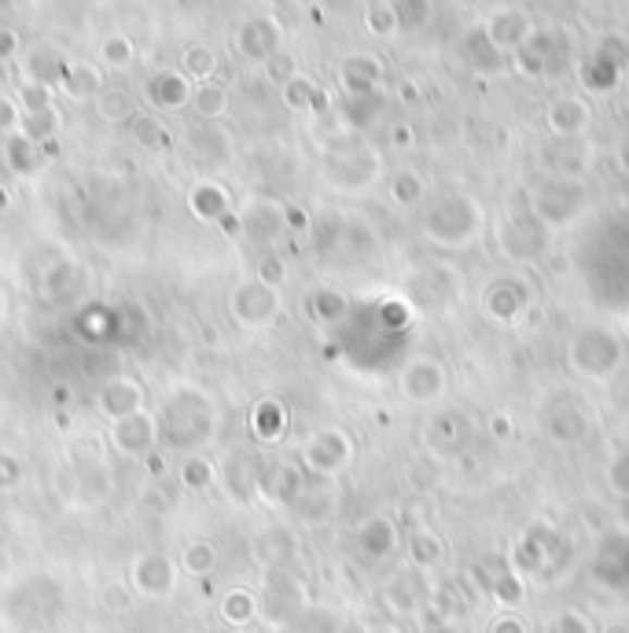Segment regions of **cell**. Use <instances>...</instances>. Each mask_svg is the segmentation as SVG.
I'll return each mask as SVG.
<instances>
[{
	"label": "cell",
	"instance_id": "2e32d148",
	"mask_svg": "<svg viewBox=\"0 0 629 633\" xmlns=\"http://www.w3.org/2000/svg\"><path fill=\"white\" fill-rule=\"evenodd\" d=\"M239 232H247L255 240H276L284 232V207L280 203H250L239 214Z\"/></svg>",
	"mask_w": 629,
	"mask_h": 633
},
{
	"label": "cell",
	"instance_id": "5bb4252c",
	"mask_svg": "<svg viewBox=\"0 0 629 633\" xmlns=\"http://www.w3.org/2000/svg\"><path fill=\"white\" fill-rule=\"evenodd\" d=\"M258 490H261V498H269L273 504L298 501V494H303V479H298V467L292 461L269 464L266 472H258Z\"/></svg>",
	"mask_w": 629,
	"mask_h": 633
},
{
	"label": "cell",
	"instance_id": "52a82bcc",
	"mask_svg": "<svg viewBox=\"0 0 629 633\" xmlns=\"http://www.w3.org/2000/svg\"><path fill=\"white\" fill-rule=\"evenodd\" d=\"M177 579H181V568L177 560L166 557V552H144V557L133 560V571H130V582L140 597L148 600H162L177 589Z\"/></svg>",
	"mask_w": 629,
	"mask_h": 633
},
{
	"label": "cell",
	"instance_id": "f546056e",
	"mask_svg": "<svg viewBox=\"0 0 629 633\" xmlns=\"http://www.w3.org/2000/svg\"><path fill=\"white\" fill-rule=\"evenodd\" d=\"M177 483H181V490H188V494L207 490V486L214 483V464H210L207 457L192 453L188 461H181L177 467Z\"/></svg>",
	"mask_w": 629,
	"mask_h": 633
},
{
	"label": "cell",
	"instance_id": "8fae6325",
	"mask_svg": "<svg viewBox=\"0 0 629 633\" xmlns=\"http://www.w3.org/2000/svg\"><path fill=\"white\" fill-rule=\"evenodd\" d=\"M527 306H530V295L519 280H497V284L482 295V309H486L493 320H501V325L519 320L522 314H527Z\"/></svg>",
	"mask_w": 629,
	"mask_h": 633
},
{
	"label": "cell",
	"instance_id": "7dc6e473",
	"mask_svg": "<svg viewBox=\"0 0 629 633\" xmlns=\"http://www.w3.org/2000/svg\"><path fill=\"white\" fill-rule=\"evenodd\" d=\"M218 226H221V232H225V236H239V214H225V218H221Z\"/></svg>",
	"mask_w": 629,
	"mask_h": 633
},
{
	"label": "cell",
	"instance_id": "d590c367",
	"mask_svg": "<svg viewBox=\"0 0 629 633\" xmlns=\"http://www.w3.org/2000/svg\"><path fill=\"white\" fill-rule=\"evenodd\" d=\"M361 545L372 552V557H383L386 549L394 545V531H391V523L386 520H369L361 527Z\"/></svg>",
	"mask_w": 629,
	"mask_h": 633
},
{
	"label": "cell",
	"instance_id": "74e56055",
	"mask_svg": "<svg viewBox=\"0 0 629 633\" xmlns=\"http://www.w3.org/2000/svg\"><path fill=\"white\" fill-rule=\"evenodd\" d=\"M23 479H26V464L12 450H0V494L18 490Z\"/></svg>",
	"mask_w": 629,
	"mask_h": 633
},
{
	"label": "cell",
	"instance_id": "db71d44e",
	"mask_svg": "<svg viewBox=\"0 0 629 633\" xmlns=\"http://www.w3.org/2000/svg\"><path fill=\"white\" fill-rule=\"evenodd\" d=\"M210 633H236V630H232V626H221V630H210Z\"/></svg>",
	"mask_w": 629,
	"mask_h": 633
},
{
	"label": "cell",
	"instance_id": "9a60e30c",
	"mask_svg": "<svg viewBox=\"0 0 629 633\" xmlns=\"http://www.w3.org/2000/svg\"><path fill=\"white\" fill-rule=\"evenodd\" d=\"M41 159H45V151L37 148L30 136L15 133V136H8V141H0V167L8 173H15V178H30V173L41 167Z\"/></svg>",
	"mask_w": 629,
	"mask_h": 633
},
{
	"label": "cell",
	"instance_id": "bcb514c9",
	"mask_svg": "<svg viewBox=\"0 0 629 633\" xmlns=\"http://www.w3.org/2000/svg\"><path fill=\"white\" fill-rule=\"evenodd\" d=\"M284 229H309V218L303 207H284Z\"/></svg>",
	"mask_w": 629,
	"mask_h": 633
},
{
	"label": "cell",
	"instance_id": "7a4b0ae2",
	"mask_svg": "<svg viewBox=\"0 0 629 633\" xmlns=\"http://www.w3.org/2000/svg\"><path fill=\"white\" fill-rule=\"evenodd\" d=\"M567 362L585 379H607L626 362L622 339H618L615 332H607V328H582V332L570 339Z\"/></svg>",
	"mask_w": 629,
	"mask_h": 633
},
{
	"label": "cell",
	"instance_id": "d6986e66",
	"mask_svg": "<svg viewBox=\"0 0 629 633\" xmlns=\"http://www.w3.org/2000/svg\"><path fill=\"white\" fill-rule=\"evenodd\" d=\"M380 74H383L380 60H372V56H350L343 63V89L350 96H372Z\"/></svg>",
	"mask_w": 629,
	"mask_h": 633
},
{
	"label": "cell",
	"instance_id": "ee69618b",
	"mask_svg": "<svg viewBox=\"0 0 629 633\" xmlns=\"http://www.w3.org/2000/svg\"><path fill=\"white\" fill-rule=\"evenodd\" d=\"M18 52H23V41H18V34L12 31V26H0V63H12Z\"/></svg>",
	"mask_w": 629,
	"mask_h": 633
},
{
	"label": "cell",
	"instance_id": "f35d334b",
	"mask_svg": "<svg viewBox=\"0 0 629 633\" xmlns=\"http://www.w3.org/2000/svg\"><path fill=\"white\" fill-rule=\"evenodd\" d=\"M261 71H266V82H273V85H287V82H292V77L298 74V71H295V56H292V52H284V48L269 56V60L261 63Z\"/></svg>",
	"mask_w": 629,
	"mask_h": 633
},
{
	"label": "cell",
	"instance_id": "30bf717a",
	"mask_svg": "<svg viewBox=\"0 0 629 633\" xmlns=\"http://www.w3.org/2000/svg\"><path fill=\"white\" fill-rule=\"evenodd\" d=\"M232 45H236V52L244 56L247 63H266L269 56L280 52V26L266 15L247 19L236 31V37H232Z\"/></svg>",
	"mask_w": 629,
	"mask_h": 633
},
{
	"label": "cell",
	"instance_id": "e0dca14e",
	"mask_svg": "<svg viewBox=\"0 0 629 633\" xmlns=\"http://www.w3.org/2000/svg\"><path fill=\"white\" fill-rule=\"evenodd\" d=\"M188 207L196 214L199 221H210V226H218L225 214H232V196L225 188H221L218 181H199L196 188H192L188 196Z\"/></svg>",
	"mask_w": 629,
	"mask_h": 633
},
{
	"label": "cell",
	"instance_id": "681fc988",
	"mask_svg": "<svg viewBox=\"0 0 629 633\" xmlns=\"http://www.w3.org/2000/svg\"><path fill=\"white\" fill-rule=\"evenodd\" d=\"M493 431H497V438H508V421H505V416H497V421H493Z\"/></svg>",
	"mask_w": 629,
	"mask_h": 633
},
{
	"label": "cell",
	"instance_id": "5b68a950",
	"mask_svg": "<svg viewBox=\"0 0 629 633\" xmlns=\"http://www.w3.org/2000/svg\"><path fill=\"white\" fill-rule=\"evenodd\" d=\"M108 446L125 461H144L148 453L159 450V416L155 413H133L125 421H114L108 431Z\"/></svg>",
	"mask_w": 629,
	"mask_h": 633
},
{
	"label": "cell",
	"instance_id": "b9f144b4",
	"mask_svg": "<svg viewBox=\"0 0 629 633\" xmlns=\"http://www.w3.org/2000/svg\"><path fill=\"white\" fill-rule=\"evenodd\" d=\"M607 479H612V486L622 498H629V450L626 453H618L612 467H607Z\"/></svg>",
	"mask_w": 629,
	"mask_h": 633
},
{
	"label": "cell",
	"instance_id": "277c9868",
	"mask_svg": "<svg viewBox=\"0 0 629 633\" xmlns=\"http://www.w3.org/2000/svg\"><path fill=\"white\" fill-rule=\"evenodd\" d=\"M354 461V442L343 427H321L306 438L303 446V464L306 472L321 475V479H332V475L346 472Z\"/></svg>",
	"mask_w": 629,
	"mask_h": 633
},
{
	"label": "cell",
	"instance_id": "1f68e13d",
	"mask_svg": "<svg viewBox=\"0 0 629 633\" xmlns=\"http://www.w3.org/2000/svg\"><path fill=\"white\" fill-rule=\"evenodd\" d=\"M55 96L60 89H48V85H34V82H18L15 89V104L23 114H34V111H48V107H55Z\"/></svg>",
	"mask_w": 629,
	"mask_h": 633
},
{
	"label": "cell",
	"instance_id": "f1b7e54d",
	"mask_svg": "<svg viewBox=\"0 0 629 633\" xmlns=\"http://www.w3.org/2000/svg\"><path fill=\"white\" fill-rule=\"evenodd\" d=\"M585 122H589V107L582 100H575V96L556 100L553 111H548V125H553L556 133H575V130H582Z\"/></svg>",
	"mask_w": 629,
	"mask_h": 633
},
{
	"label": "cell",
	"instance_id": "c3c4849f",
	"mask_svg": "<svg viewBox=\"0 0 629 633\" xmlns=\"http://www.w3.org/2000/svg\"><path fill=\"white\" fill-rule=\"evenodd\" d=\"M52 398H55V402H60V405H66V402H71V387H55Z\"/></svg>",
	"mask_w": 629,
	"mask_h": 633
},
{
	"label": "cell",
	"instance_id": "d4e9b609",
	"mask_svg": "<svg viewBox=\"0 0 629 633\" xmlns=\"http://www.w3.org/2000/svg\"><path fill=\"white\" fill-rule=\"evenodd\" d=\"M177 568L192 574V579H207V574H214L218 568V549L210 541H188L185 552H181Z\"/></svg>",
	"mask_w": 629,
	"mask_h": 633
},
{
	"label": "cell",
	"instance_id": "3957f363",
	"mask_svg": "<svg viewBox=\"0 0 629 633\" xmlns=\"http://www.w3.org/2000/svg\"><path fill=\"white\" fill-rule=\"evenodd\" d=\"M423 232L442 243V247H464L468 240H476L479 232V207L468 203L464 196H449L434 203L431 214L423 218Z\"/></svg>",
	"mask_w": 629,
	"mask_h": 633
},
{
	"label": "cell",
	"instance_id": "4dcf8cb0",
	"mask_svg": "<svg viewBox=\"0 0 629 633\" xmlns=\"http://www.w3.org/2000/svg\"><path fill=\"white\" fill-rule=\"evenodd\" d=\"M133 136H137V144H144L148 151H166L173 141L170 130L155 119V114H137V119H133Z\"/></svg>",
	"mask_w": 629,
	"mask_h": 633
},
{
	"label": "cell",
	"instance_id": "484cf974",
	"mask_svg": "<svg viewBox=\"0 0 629 633\" xmlns=\"http://www.w3.org/2000/svg\"><path fill=\"white\" fill-rule=\"evenodd\" d=\"M60 125H63V119H60V111L55 107H48V111H34V114H23V136H30V141L41 148V144H48V141H55L60 136Z\"/></svg>",
	"mask_w": 629,
	"mask_h": 633
},
{
	"label": "cell",
	"instance_id": "6da1fadb",
	"mask_svg": "<svg viewBox=\"0 0 629 633\" xmlns=\"http://www.w3.org/2000/svg\"><path fill=\"white\" fill-rule=\"evenodd\" d=\"M210 431H214V413H210V398L196 391V387H177L170 394L166 409L159 416V442L166 446H192L207 442Z\"/></svg>",
	"mask_w": 629,
	"mask_h": 633
},
{
	"label": "cell",
	"instance_id": "603a6c76",
	"mask_svg": "<svg viewBox=\"0 0 629 633\" xmlns=\"http://www.w3.org/2000/svg\"><path fill=\"white\" fill-rule=\"evenodd\" d=\"M181 74L188 77V82H214L218 74V56L210 45H188L185 52H181Z\"/></svg>",
	"mask_w": 629,
	"mask_h": 633
},
{
	"label": "cell",
	"instance_id": "44dd1931",
	"mask_svg": "<svg viewBox=\"0 0 629 633\" xmlns=\"http://www.w3.org/2000/svg\"><path fill=\"white\" fill-rule=\"evenodd\" d=\"M284 427H287V413H284V405L273 402V398L258 402L255 413H250V431H255L258 442H276V438L284 435Z\"/></svg>",
	"mask_w": 629,
	"mask_h": 633
},
{
	"label": "cell",
	"instance_id": "8d00e7d4",
	"mask_svg": "<svg viewBox=\"0 0 629 633\" xmlns=\"http://www.w3.org/2000/svg\"><path fill=\"white\" fill-rule=\"evenodd\" d=\"M391 196H394L398 207H412V203L423 199V181L416 178L412 170H402L398 178L391 181Z\"/></svg>",
	"mask_w": 629,
	"mask_h": 633
},
{
	"label": "cell",
	"instance_id": "e575fe53",
	"mask_svg": "<svg viewBox=\"0 0 629 633\" xmlns=\"http://www.w3.org/2000/svg\"><path fill=\"white\" fill-rule=\"evenodd\" d=\"M280 96H284V104L292 107V111H309V107H313V96H317V85L309 82V77L295 74L287 85H280Z\"/></svg>",
	"mask_w": 629,
	"mask_h": 633
},
{
	"label": "cell",
	"instance_id": "11a10c76",
	"mask_svg": "<svg viewBox=\"0 0 629 633\" xmlns=\"http://www.w3.org/2000/svg\"><path fill=\"white\" fill-rule=\"evenodd\" d=\"M18 633H34V630H18Z\"/></svg>",
	"mask_w": 629,
	"mask_h": 633
},
{
	"label": "cell",
	"instance_id": "9c48e42d",
	"mask_svg": "<svg viewBox=\"0 0 629 633\" xmlns=\"http://www.w3.org/2000/svg\"><path fill=\"white\" fill-rule=\"evenodd\" d=\"M402 394L416 405H431L445 394V368L434 357H412L398 376Z\"/></svg>",
	"mask_w": 629,
	"mask_h": 633
},
{
	"label": "cell",
	"instance_id": "ab89813d",
	"mask_svg": "<svg viewBox=\"0 0 629 633\" xmlns=\"http://www.w3.org/2000/svg\"><path fill=\"white\" fill-rule=\"evenodd\" d=\"M18 130H23V111H18L12 96H0V141L15 136Z\"/></svg>",
	"mask_w": 629,
	"mask_h": 633
},
{
	"label": "cell",
	"instance_id": "d6a6232c",
	"mask_svg": "<svg viewBox=\"0 0 629 633\" xmlns=\"http://www.w3.org/2000/svg\"><path fill=\"white\" fill-rule=\"evenodd\" d=\"M133 60H137V48H133L130 37H125V34L103 37V45H100V63L103 66H114V71H122V66H130Z\"/></svg>",
	"mask_w": 629,
	"mask_h": 633
},
{
	"label": "cell",
	"instance_id": "4fadbf2b",
	"mask_svg": "<svg viewBox=\"0 0 629 633\" xmlns=\"http://www.w3.org/2000/svg\"><path fill=\"white\" fill-rule=\"evenodd\" d=\"M192 89H196V85H192L177 66H173V71H159L148 82V104L155 111H181L185 104H192Z\"/></svg>",
	"mask_w": 629,
	"mask_h": 633
},
{
	"label": "cell",
	"instance_id": "60d3db41",
	"mask_svg": "<svg viewBox=\"0 0 629 633\" xmlns=\"http://www.w3.org/2000/svg\"><path fill=\"white\" fill-rule=\"evenodd\" d=\"M369 31H372V34H394V31H398V19H394L391 4H375V8H369Z\"/></svg>",
	"mask_w": 629,
	"mask_h": 633
},
{
	"label": "cell",
	"instance_id": "ffe728a7",
	"mask_svg": "<svg viewBox=\"0 0 629 633\" xmlns=\"http://www.w3.org/2000/svg\"><path fill=\"white\" fill-rule=\"evenodd\" d=\"M92 104H96V114H100L103 122H111V125H125V122L137 119V100H133L125 89H119V85H108V89L96 96Z\"/></svg>",
	"mask_w": 629,
	"mask_h": 633
},
{
	"label": "cell",
	"instance_id": "836d02e7",
	"mask_svg": "<svg viewBox=\"0 0 629 633\" xmlns=\"http://www.w3.org/2000/svg\"><path fill=\"white\" fill-rule=\"evenodd\" d=\"M391 12L398 19L402 31H420L431 15V4L428 0H391Z\"/></svg>",
	"mask_w": 629,
	"mask_h": 633
},
{
	"label": "cell",
	"instance_id": "ac0fdd59",
	"mask_svg": "<svg viewBox=\"0 0 629 633\" xmlns=\"http://www.w3.org/2000/svg\"><path fill=\"white\" fill-rule=\"evenodd\" d=\"M60 89L71 96L74 104H85V100H96V96L108 89V82H103L100 66H92V63H71V71H66Z\"/></svg>",
	"mask_w": 629,
	"mask_h": 633
},
{
	"label": "cell",
	"instance_id": "7bdbcfd3",
	"mask_svg": "<svg viewBox=\"0 0 629 633\" xmlns=\"http://www.w3.org/2000/svg\"><path fill=\"white\" fill-rule=\"evenodd\" d=\"M258 280H261V284H269V288H280L287 280V266L280 258H266L258 266Z\"/></svg>",
	"mask_w": 629,
	"mask_h": 633
},
{
	"label": "cell",
	"instance_id": "4316f807",
	"mask_svg": "<svg viewBox=\"0 0 629 633\" xmlns=\"http://www.w3.org/2000/svg\"><path fill=\"white\" fill-rule=\"evenodd\" d=\"M589 431V421L578 409H556L553 416H548V435L556 438V442H582Z\"/></svg>",
	"mask_w": 629,
	"mask_h": 633
},
{
	"label": "cell",
	"instance_id": "7402d4cb",
	"mask_svg": "<svg viewBox=\"0 0 629 633\" xmlns=\"http://www.w3.org/2000/svg\"><path fill=\"white\" fill-rule=\"evenodd\" d=\"M229 104H232V96L221 82H202L192 89V107H196V114L202 122H218L221 114L229 111Z\"/></svg>",
	"mask_w": 629,
	"mask_h": 633
},
{
	"label": "cell",
	"instance_id": "83f0119b",
	"mask_svg": "<svg viewBox=\"0 0 629 633\" xmlns=\"http://www.w3.org/2000/svg\"><path fill=\"white\" fill-rule=\"evenodd\" d=\"M346 309H350V302H346V295H338V291L332 288H321L309 295V314H313L321 325H338V320L346 317Z\"/></svg>",
	"mask_w": 629,
	"mask_h": 633
},
{
	"label": "cell",
	"instance_id": "816d5d0a",
	"mask_svg": "<svg viewBox=\"0 0 629 633\" xmlns=\"http://www.w3.org/2000/svg\"><path fill=\"white\" fill-rule=\"evenodd\" d=\"M12 207V192L4 188V184H0V210H8Z\"/></svg>",
	"mask_w": 629,
	"mask_h": 633
},
{
	"label": "cell",
	"instance_id": "f5cc1de1",
	"mask_svg": "<svg viewBox=\"0 0 629 633\" xmlns=\"http://www.w3.org/2000/svg\"><path fill=\"white\" fill-rule=\"evenodd\" d=\"M394 144H402L405 148V144H409V130H394Z\"/></svg>",
	"mask_w": 629,
	"mask_h": 633
},
{
	"label": "cell",
	"instance_id": "7c38bea8",
	"mask_svg": "<svg viewBox=\"0 0 629 633\" xmlns=\"http://www.w3.org/2000/svg\"><path fill=\"white\" fill-rule=\"evenodd\" d=\"M66 71H71V63H66L63 52H55V48H30V52L23 56V82H34V85H48V89H60Z\"/></svg>",
	"mask_w": 629,
	"mask_h": 633
},
{
	"label": "cell",
	"instance_id": "f6af8a7d",
	"mask_svg": "<svg viewBox=\"0 0 629 633\" xmlns=\"http://www.w3.org/2000/svg\"><path fill=\"white\" fill-rule=\"evenodd\" d=\"M434 557H439V541L431 534H420L416 538V560H434Z\"/></svg>",
	"mask_w": 629,
	"mask_h": 633
},
{
	"label": "cell",
	"instance_id": "cb8c5ba5",
	"mask_svg": "<svg viewBox=\"0 0 629 633\" xmlns=\"http://www.w3.org/2000/svg\"><path fill=\"white\" fill-rule=\"evenodd\" d=\"M255 611H258V600L250 589H229L225 597H221V619H225V626L232 630L247 626V622L255 619Z\"/></svg>",
	"mask_w": 629,
	"mask_h": 633
},
{
	"label": "cell",
	"instance_id": "8992f818",
	"mask_svg": "<svg viewBox=\"0 0 629 633\" xmlns=\"http://www.w3.org/2000/svg\"><path fill=\"white\" fill-rule=\"evenodd\" d=\"M229 309L236 325L244 328H269L280 317V288H269L261 280H244L229 299Z\"/></svg>",
	"mask_w": 629,
	"mask_h": 633
},
{
	"label": "cell",
	"instance_id": "ba28073f",
	"mask_svg": "<svg viewBox=\"0 0 629 633\" xmlns=\"http://www.w3.org/2000/svg\"><path fill=\"white\" fill-rule=\"evenodd\" d=\"M96 409H100L111 424L125 421V416L148 409V391H144V384L133 376H111L108 384L100 387V394H96Z\"/></svg>",
	"mask_w": 629,
	"mask_h": 633
},
{
	"label": "cell",
	"instance_id": "f907efd6",
	"mask_svg": "<svg viewBox=\"0 0 629 633\" xmlns=\"http://www.w3.org/2000/svg\"><path fill=\"white\" fill-rule=\"evenodd\" d=\"M8 82H12L8 77V63H0V96H8Z\"/></svg>",
	"mask_w": 629,
	"mask_h": 633
}]
</instances>
